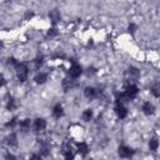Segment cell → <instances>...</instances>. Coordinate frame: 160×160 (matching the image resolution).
I'll use <instances>...</instances> for the list:
<instances>
[{"label":"cell","instance_id":"obj_1","mask_svg":"<svg viewBox=\"0 0 160 160\" xmlns=\"http://www.w3.org/2000/svg\"><path fill=\"white\" fill-rule=\"evenodd\" d=\"M15 69H16V73H18V78L20 81H25V80L28 79V68L26 65L24 64V63H18V64L15 65Z\"/></svg>","mask_w":160,"mask_h":160},{"label":"cell","instance_id":"obj_2","mask_svg":"<svg viewBox=\"0 0 160 160\" xmlns=\"http://www.w3.org/2000/svg\"><path fill=\"white\" fill-rule=\"evenodd\" d=\"M125 94L129 96V99H134L138 94V88L136 85H134V84H130V85L126 86L125 89Z\"/></svg>","mask_w":160,"mask_h":160},{"label":"cell","instance_id":"obj_3","mask_svg":"<svg viewBox=\"0 0 160 160\" xmlns=\"http://www.w3.org/2000/svg\"><path fill=\"white\" fill-rule=\"evenodd\" d=\"M80 74H81V66L78 65V64H75V63H74V64L70 66L69 75H70L71 78H74V79H75V78H78Z\"/></svg>","mask_w":160,"mask_h":160},{"label":"cell","instance_id":"obj_4","mask_svg":"<svg viewBox=\"0 0 160 160\" xmlns=\"http://www.w3.org/2000/svg\"><path fill=\"white\" fill-rule=\"evenodd\" d=\"M115 111H116V114L120 119H124V118H126V115H128V110H126V108L123 104H116Z\"/></svg>","mask_w":160,"mask_h":160},{"label":"cell","instance_id":"obj_5","mask_svg":"<svg viewBox=\"0 0 160 160\" xmlns=\"http://www.w3.org/2000/svg\"><path fill=\"white\" fill-rule=\"evenodd\" d=\"M118 153H119V155L121 158H130L134 154V151L130 148H128V146H120Z\"/></svg>","mask_w":160,"mask_h":160},{"label":"cell","instance_id":"obj_6","mask_svg":"<svg viewBox=\"0 0 160 160\" xmlns=\"http://www.w3.org/2000/svg\"><path fill=\"white\" fill-rule=\"evenodd\" d=\"M45 128H46V121L44 119H41V118H38L34 123V129L36 131H43Z\"/></svg>","mask_w":160,"mask_h":160},{"label":"cell","instance_id":"obj_7","mask_svg":"<svg viewBox=\"0 0 160 160\" xmlns=\"http://www.w3.org/2000/svg\"><path fill=\"white\" fill-rule=\"evenodd\" d=\"M141 110H143V113H144L145 115H151L154 113V105L150 104L149 102H146V103H144V105H143Z\"/></svg>","mask_w":160,"mask_h":160},{"label":"cell","instance_id":"obj_8","mask_svg":"<svg viewBox=\"0 0 160 160\" xmlns=\"http://www.w3.org/2000/svg\"><path fill=\"white\" fill-rule=\"evenodd\" d=\"M49 18H50V20H51L53 24H56L59 20H60V13H59L58 10H51L49 13Z\"/></svg>","mask_w":160,"mask_h":160},{"label":"cell","instance_id":"obj_9","mask_svg":"<svg viewBox=\"0 0 160 160\" xmlns=\"http://www.w3.org/2000/svg\"><path fill=\"white\" fill-rule=\"evenodd\" d=\"M78 151L81 155H86L88 153H89V146H88V144H85V143H78Z\"/></svg>","mask_w":160,"mask_h":160},{"label":"cell","instance_id":"obj_10","mask_svg":"<svg viewBox=\"0 0 160 160\" xmlns=\"http://www.w3.org/2000/svg\"><path fill=\"white\" fill-rule=\"evenodd\" d=\"M63 114H64V110H63V106H61V105H60V104L55 105V106H54V109H53V115L55 116V118H61Z\"/></svg>","mask_w":160,"mask_h":160},{"label":"cell","instance_id":"obj_11","mask_svg":"<svg viewBox=\"0 0 160 160\" xmlns=\"http://www.w3.org/2000/svg\"><path fill=\"white\" fill-rule=\"evenodd\" d=\"M35 83H38V84H44L46 80H48V74L46 73H39L35 77Z\"/></svg>","mask_w":160,"mask_h":160},{"label":"cell","instance_id":"obj_12","mask_svg":"<svg viewBox=\"0 0 160 160\" xmlns=\"http://www.w3.org/2000/svg\"><path fill=\"white\" fill-rule=\"evenodd\" d=\"M84 94H85L86 98L91 99V98H94V96H95L96 90L94 89V88H91V86H88V88H85V90H84Z\"/></svg>","mask_w":160,"mask_h":160},{"label":"cell","instance_id":"obj_13","mask_svg":"<svg viewBox=\"0 0 160 160\" xmlns=\"http://www.w3.org/2000/svg\"><path fill=\"white\" fill-rule=\"evenodd\" d=\"M149 148L151 151H157L158 148H159V141H158V139H150V141H149Z\"/></svg>","mask_w":160,"mask_h":160},{"label":"cell","instance_id":"obj_14","mask_svg":"<svg viewBox=\"0 0 160 160\" xmlns=\"http://www.w3.org/2000/svg\"><path fill=\"white\" fill-rule=\"evenodd\" d=\"M150 91H151V94H153L155 98H159V96H160V85H159V84H154V85L151 86Z\"/></svg>","mask_w":160,"mask_h":160},{"label":"cell","instance_id":"obj_15","mask_svg":"<svg viewBox=\"0 0 160 160\" xmlns=\"http://www.w3.org/2000/svg\"><path fill=\"white\" fill-rule=\"evenodd\" d=\"M83 119H84V121H90L93 119V110L91 109H86V110L83 113Z\"/></svg>","mask_w":160,"mask_h":160},{"label":"cell","instance_id":"obj_16","mask_svg":"<svg viewBox=\"0 0 160 160\" xmlns=\"http://www.w3.org/2000/svg\"><path fill=\"white\" fill-rule=\"evenodd\" d=\"M20 128H22L23 131H28V130L30 129V120H29V119L23 120L22 123H20Z\"/></svg>","mask_w":160,"mask_h":160},{"label":"cell","instance_id":"obj_17","mask_svg":"<svg viewBox=\"0 0 160 160\" xmlns=\"http://www.w3.org/2000/svg\"><path fill=\"white\" fill-rule=\"evenodd\" d=\"M16 135L15 134H10L9 136H8V144H9L10 146H14V145H16Z\"/></svg>","mask_w":160,"mask_h":160},{"label":"cell","instance_id":"obj_18","mask_svg":"<svg viewBox=\"0 0 160 160\" xmlns=\"http://www.w3.org/2000/svg\"><path fill=\"white\" fill-rule=\"evenodd\" d=\"M6 106H8V109H9V110H14V109H15V100L13 99V98H10L9 102H8Z\"/></svg>","mask_w":160,"mask_h":160},{"label":"cell","instance_id":"obj_19","mask_svg":"<svg viewBox=\"0 0 160 160\" xmlns=\"http://www.w3.org/2000/svg\"><path fill=\"white\" fill-rule=\"evenodd\" d=\"M58 35V30L55 28H51V29H49L48 30V36L50 38H54V36H56Z\"/></svg>","mask_w":160,"mask_h":160},{"label":"cell","instance_id":"obj_20","mask_svg":"<svg viewBox=\"0 0 160 160\" xmlns=\"http://www.w3.org/2000/svg\"><path fill=\"white\" fill-rule=\"evenodd\" d=\"M34 63H35V68L39 69L40 66L43 65V58H36L35 60H34Z\"/></svg>","mask_w":160,"mask_h":160},{"label":"cell","instance_id":"obj_21","mask_svg":"<svg viewBox=\"0 0 160 160\" xmlns=\"http://www.w3.org/2000/svg\"><path fill=\"white\" fill-rule=\"evenodd\" d=\"M129 74L130 75H134V77H138V75H139V70L135 69V68H131V69H129Z\"/></svg>","mask_w":160,"mask_h":160},{"label":"cell","instance_id":"obj_22","mask_svg":"<svg viewBox=\"0 0 160 160\" xmlns=\"http://www.w3.org/2000/svg\"><path fill=\"white\" fill-rule=\"evenodd\" d=\"M128 30H129V33H135V30H136V25H135V24H130L129 28H128Z\"/></svg>","mask_w":160,"mask_h":160},{"label":"cell","instance_id":"obj_23","mask_svg":"<svg viewBox=\"0 0 160 160\" xmlns=\"http://www.w3.org/2000/svg\"><path fill=\"white\" fill-rule=\"evenodd\" d=\"M16 124V118H13V119L9 121V123L6 124V126H10V128H13V126H14Z\"/></svg>","mask_w":160,"mask_h":160},{"label":"cell","instance_id":"obj_24","mask_svg":"<svg viewBox=\"0 0 160 160\" xmlns=\"http://www.w3.org/2000/svg\"><path fill=\"white\" fill-rule=\"evenodd\" d=\"M48 154H49L48 148H43V149H41V155H43V157H46Z\"/></svg>","mask_w":160,"mask_h":160},{"label":"cell","instance_id":"obj_25","mask_svg":"<svg viewBox=\"0 0 160 160\" xmlns=\"http://www.w3.org/2000/svg\"><path fill=\"white\" fill-rule=\"evenodd\" d=\"M30 160H41V155H36V154H34V155H31V158H30Z\"/></svg>","mask_w":160,"mask_h":160},{"label":"cell","instance_id":"obj_26","mask_svg":"<svg viewBox=\"0 0 160 160\" xmlns=\"http://www.w3.org/2000/svg\"><path fill=\"white\" fill-rule=\"evenodd\" d=\"M5 160H15V157L13 154H8L5 157Z\"/></svg>","mask_w":160,"mask_h":160},{"label":"cell","instance_id":"obj_27","mask_svg":"<svg viewBox=\"0 0 160 160\" xmlns=\"http://www.w3.org/2000/svg\"><path fill=\"white\" fill-rule=\"evenodd\" d=\"M33 15H34V14H33V13H26V15H25V18H26V19H29V18H31Z\"/></svg>","mask_w":160,"mask_h":160}]
</instances>
